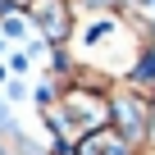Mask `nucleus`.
I'll return each instance as SVG.
<instances>
[{"mask_svg":"<svg viewBox=\"0 0 155 155\" xmlns=\"http://www.w3.org/2000/svg\"><path fill=\"white\" fill-rule=\"evenodd\" d=\"M73 155H132V141H128V137H119L114 128H101V132H91V137L78 141V150H73Z\"/></svg>","mask_w":155,"mask_h":155,"instance_id":"f03ea898","label":"nucleus"},{"mask_svg":"<svg viewBox=\"0 0 155 155\" xmlns=\"http://www.w3.org/2000/svg\"><path fill=\"white\" fill-rule=\"evenodd\" d=\"M32 18L46 32V41H64L73 32V14H68L64 0H32Z\"/></svg>","mask_w":155,"mask_h":155,"instance_id":"f257e3e1","label":"nucleus"}]
</instances>
